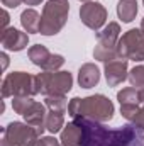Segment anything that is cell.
I'll use <instances>...</instances> for the list:
<instances>
[{
    "label": "cell",
    "instance_id": "6da1fadb",
    "mask_svg": "<svg viewBox=\"0 0 144 146\" xmlns=\"http://www.w3.org/2000/svg\"><path fill=\"white\" fill-rule=\"evenodd\" d=\"M73 121H78L83 126L85 138L81 146H122L141 131L134 124H126L120 129H108L102 122L87 117H78Z\"/></svg>",
    "mask_w": 144,
    "mask_h": 146
},
{
    "label": "cell",
    "instance_id": "7a4b0ae2",
    "mask_svg": "<svg viewBox=\"0 0 144 146\" xmlns=\"http://www.w3.org/2000/svg\"><path fill=\"white\" fill-rule=\"evenodd\" d=\"M68 114L71 119L87 117L97 122H107L114 117V104L102 94L90 95L85 99L75 97L68 104Z\"/></svg>",
    "mask_w": 144,
    "mask_h": 146
},
{
    "label": "cell",
    "instance_id": "3957f363",
    "mask_svg": "<svg viewBox=\"0 0 144 146\" xmlns=\"http://www.w3.org/2000/svg\"><path fill=\"white\" fill-rule=\"evenodd\" d=\"M70 14V2L68 0H48L44 9H42V17H41V27L39 33L42 36H54L58 34Z\"/></svg>",
    "mask_w": 144,
    "mask_h": 146
},
{
    "label": "cell",
    "instance_id": "277c9868",
    "mask_svg": "<svg viewBox=\"0 0 144 146\" xmlns=\"http://www.w3.org/2000/svg\"><path fill=\"white\" fill-rule=\"evenodd\" d=\"M46 127H34L27 122H10L3 129L0 146H37Z\"/></svg>",
    "mask_w": 144,
    "mask_h": 146
},
{
    "label": "cell",
    "instance_id": "5b68a950",
    "mask_svg": "<svg viewBox=\"0 0 144 146\" xmlns=\"http://www.w3.org/2000/svg\"><path fill=\"white\" fill-rule=\"evenodd\" d=\"M39 94L36 76L26 72L9 73L2 82V97H34Z\"/></svg>",
    "mask_w": 144,
    "mask_h": 146
},
{
    "label": "cell",
    "instance_id": "8992f818",
    "mask_svg": "<svg viewBox=\"0 0 144 146\" xmlns=\"http://www.w3.org/2000/svg\"><path fill=\"white\" fill-rule=\"evenodd\" d=\"M37 90L42 95H66L73 87L70 72H42L36 75Z\"/></svg>",
    "mask_w": 144,
    "mask_h": 146
},
{
    "label": "cell",
    "instance_id": "52a82bcc",
    "mask_svg": "<svg viewBox=\"0 0 144 146\" xmlns=\"http://www.w3.org/2000/svg\"><path fill=\"white\" fill-rule=\"evenodd\" d=\"M120 39V26L117 22H108L98 34L93 49V58L98 61H108L117 58V42Z\"/></svg>",
    "mask_w": 144,
    "mask_h": 146
},
{
    "label": "cell",
    "instance_id": "ba28073f",
    "mask_svg": "<svg viewBox=\"0 0 144 146\" xmlns=\"http://www.w3.org/2000/svg\"><path fill=\"white\" fill-rule=\"evenodd\" d=\"M117 58L132 61H144V33L141 29H131L117 42Z\"/></svg>",
    "mask_w": 144,
    "mask_h": 146
},
{
    "label": "cell",
    "instance_id": "9c48e42d",
    "mask_svg": "<svg viewBox=\"0 0 144 146\" xmlns=\"http://www.w3.org/2000/svg\"><path fill=\"white\" fill-rule=\"evenodd\" d=\"M80 19L88 29L100 31L107 21V9L100 2H87L80 9Z\"/></svg>",
    "mask_w": 144,
    "mask_h": 146
},
{
    "label": "cell",
    "instance_id": "30bf717a",
    "mask_svg": "<svg viewBox=\"0 0 144 146\" xmlns=\"http://www.w3.org/2000/svg\"><path fill=\"white\" fill-rule=\"evenodd\" d=\"M117 100H119V104H120V114H122V117L131 122V121L136 117L139 107H141L139 88H136V87L122 88V90L117 94Z\"/></svg>",
    "mask_w": 144,
    "mask_h": 146
},
{
    "label": "cell",
    "instance_id": "8fae6325",
    "mask_svg": "<svg viewBox=\"0 0 144 146\" xmlns=\"http://www.w3.org/2000/svg\"><path fill=\"white\" fill-rule=\"evenodd\" d=\"M127 63H129V60H126V58H114V60H108L104 63V73H105V80H107L108 87H117L127 80V76H129Z\"/></svg>",
    "mask_w": 144,
    "mask_h": 146
},
{
    "label": "cell",
    "instance_id": "7c38bea8",
    "mask_svg": "<svg viewBox=\"0 0 144 146\" xmlns=\"http://www.w3.org/2000/svg\"><path fill=\"white\" fill-rule=\"evenodd\" d=\"M0 42L7 51H22L29 44V36L27 33H22L15 27H7L5 31H2Z\"/></svg>",
    "mask_w": 144,
    "mask_h": 146
},
{
    "label": "cell",
    "instance_id": "4fadbf2b",
    "mask_svg": "<svg viewBox=\"0 0 144 146\" xmlns=\"http://www.w3.org/2000/svg\"><path fill=\"white\" fill-rule=\"evenodd\" d=\"M83 138H85L83 126L78 121H71L63 127L59 143H61V146H81Z\"/></svg>",
    "mask_w": 144,
    "mask_h": 146
},
{
    "label": "cell",
    "instance_id": "5bb4252c",
    "mask_svg": "<svg viewBox=\"0 0 144 146\" xmlns=\"http://www.w3.org/2000/svg\"><path fill=\"white\" fill-rule=\"evenodd\" d=\"M100 82V70L95 63H85L78 70V83L81 88H93Z\"/></svg>",
    "mask_w": 144,
    "mask_h": 146
},
{
    "label": "cell",
    "instance_id": "9a60e30c",
    "mask_svg": "<svg viewBox=\"0 0 144 146\" xmlns=\"http://www.w3.org/2000/svg\"><path fill=\"white\" fill-rule=\"evenodd\" d=\"M46 106L44 104H41V102H34L29 109L26 110V114L22 115L24 117V121L29 124V126H34V127H46L44 124H46V115H48V112H46Z\"/></svg>",
    "mask_w": 144,
    "mask_h": 146
},
{
    "label": "cell",
    "instance_id": "2e32d148",
    "mask_svg": "<svg viewBox=\"0 0 144 146\" xmlns=\"http://www.w3.org/2000/svg\"><path fill=\"white\" fill-rule=\"evenodd\" d=\"M41 17L39 12L34 9H26L22 14H20V24L24 27L26 33H31V34H37L39 33V27H41Z\"/></svg>",
    "mask_w": 144,
    "mask_h": 146
},
{
    "label": "cell",
    "instance_id": "e0dca14e",
    "mask_svg": "<svg viewBox=\"0 0 144 146\" xmlns=\"http://www.w3.org/2000/svg\"><path fill=\"white\" fill-rule=\"evenodd\" d=\"M117 15L126 24L132 22L136 19V15H137V0H119Z\"/></svg>",
    "mask_w": 144,
    "mask_h": 146
},
{
    "label": "cell",
    "instance_id": "ac0fdd59",
    "mask_svg": "<svg viewBox=\"0 0 144 146\" xmlns=\"http://www.w3.org/2000/svg\"><path fill=\"white\" fill-rule=\"evenodd\" d=\"M27 54H29V60L32 61V65H36V66H39V68H44V65H46L48 60L51 58L49 49H48L46 46H42V44L31 46L29 51H27Z\"/></svg>",
    "mask_w": 144,
    "mask_h": 146
},
{
    "label": "cell",
    "instance_id": "d6986e66",
    "mask_svg": "<svg viewBox=\"0 0 144 146\" xmlns=\"http://www.w3.org/2000/svg\"><path fill=\"white\" fill-rule=\"evenodd\" d=\"M68 100H66V95H46L44 99V106L51 112H59V114H65L68 109Z\"/></svg>",
    "mask_w": 144,
    "mask_h": 146
},
{
    "label": "cell",
    "instance_id": "ffe728a7",
    "mask_svg": "<svg viewBox=\"0 0 144 146\" xmlns=\"http://www.w3.org/2000/svg\"><path fill=\"white\" fill-rule=\"evenodd\" d=\"M46 129L49 131V133H53V134H56V133H59L63 127H65V117H63V114H59V112H48V115H46Z\"/></svg>",
    "mask_w": 144,
    "mask_h": 146
},
{
    "label": "cell",
    "instance_id": "44dd1931",
    "mask_svg": "<svg viewBox=\"0 0 144 146\" xmlns=\"http://www.w3.org/2000/svg\"><path fill=\"white\" fill-rule=\"evenodd\" d=\"M127 80H129L131 87L144 88V65H137V66H134V68L129 72Z\"/></svg>",
    "mask_w": 144,
    "mask_h": 146
},
{
    "label": "cell",
    "instance_id": "7402d4cb",
    "mask_svg": "<svg viewBox=\"0 0 144 146\" xmlns=\"http://www.w3.org/2000/svg\"><path fill=\"white\" fill-rule=\"evenodd\" d=\"M34 102H36V100H32V97H14V100H12V109H14V112L24 115L26 110L29 109Z\"/></svg>",
    "mask_w": 144,
    "mask_h": 146
},
{
    "label": "cell",
    "instance_id": "603a6c76",
    "mask_svg": "<svg viewBox=\"0 0 144 146\" xmlns=\"http://www.w3.org/2000/svg\"><path fill=\"white\" fill-rule=\"evenodd\" d=\"M63 65H65V58H63L61 54H51V58H49L48 63L44 65L42 72H58Z\"/></svg>",
    "mask_w": 144,
    "mask_h": 146
},
{
    "label": "cell",
    "instance_id": "cb8c5ba5",
    "mask_svg": "<svg viewBox=\"0 0 144 146\" xmlns=\"http://www.w3.org/2000/svg\"><path fill=\"white\" fill-rule=\"evenodd\" d=\"M131 124H134L136 127H139L141 131H144V102L141 104V107H139V110H137L136 117L131 121Z\"/></svg>",
    "mask_w": 144,
    "mask_h": 146
},
{
    "label": "cell",
    "instance_id": "d4e9b609",
    "mask_svg": "<svg viewBox=\"0 0 144 146\" xmlns=\"http://www.w3.org/2000/svg\"><path fill=\"white\" fill-rule=\"evenodd\" d=\"M37 146H59V141L53 136H44V138H39Z\"/></svg>",
    "mask_w": 144,
    "mask_h": 146
},
{
    "label": "cell",
    "instance_id": "484cf974",
    "mask_svg": "<svg viewBox=\"0 0 144 146\" xmlns=\"http://www.w3.org/2000/svg\"><path fill=\"white\" fill-rule=\"evenodd\" d=\"M22 2H24V0H2V3H3L5 7H9V9H15V7H19Z\"/></svg>",
    "mask_w": 144,
    "mask_h": 146
},
{
    "label": "cell",
    "instance_id": "4316f807",
    "mask_svg": "<svg viewBox=\"0 0 144 146\" xmlns=\"http://www.w3.org/2000/svg\"><path fill=\"white\" fill-rule=\"evenodd\" d=\"M9 21H10V17H9V12H7V10H2V31H5V29H7V26H9Z\"/></svg>",
    "mask_w": 144,
    "mask_h": 146
},
{
    "label": "cell",
    "instance_id": "83f0119b",
    "mask_svg": "<svg viewBox=\"0 0 144 146\" xmlns=\"http://www.w3.org/2000/svg\"><path fill=\"white\" fill-rule=\"evenodd\" d=\"M0 60H2V68L5 70L9 66V56H7V53H2L0 54Z\"/></svg>",
    "mask_w": 144,
    "mask_h": 146
},
{
    "label": "cell",
    "instance_id": "f1b7e54d",
    "mask_svg": "<svg viewBox=\"0 0 144 146\" xmlns=\"http://www.w3.org/2000/svg\"><path fill=\"white\" fill-rule=\"evenodd\" d=\"M24 2H26L27 5H39L42 0H24Z\"/></svg>",
    "mask_w": 144,
    "mask_h": 146
},
{
    "label": "cell",
    "instance_id": "f546056e",
    "mask_svg": "<svg viewBox=\"0 0 144 146\" xmlns=\"http://www.w3.org/2000/svg\"><path fill=\"white\" fill-rule=\"evenodd\" d=\"M141 31L144 33V17H143V22H141Z\"/></svg>",
    "mask_w": 144,
    "mask_h": 146
},
{
    "label": "cell",
    "instance_id": "4dcf8cb0",
    "mask_svg": "<svg viewBox=\"0 0 144 146\" xmlns=\"http://www.w3.org/2000/svg\"><path fill=\"white\" fill-rule=\"evenodd\" d=\"M80 2H83V3H87V2H92V0H80Z\"/></svg>",
    "mask_w": 144,
    "mask_h": 146
},
{
    "label": "cell",
    "instance_id": "1f68e13d",
    "mask_svg": "<svg viewBox=\"0 0 144 146\" xmlns=\"http://www.w3.org/2000/svg\"><path fill=\"white\" fill-rule=\"evenodd\" d=\"M143 3H144V0H143Z\"/></svg>",
    "mask_w": 144,
    "mask_h": 146
}]
</instances>
